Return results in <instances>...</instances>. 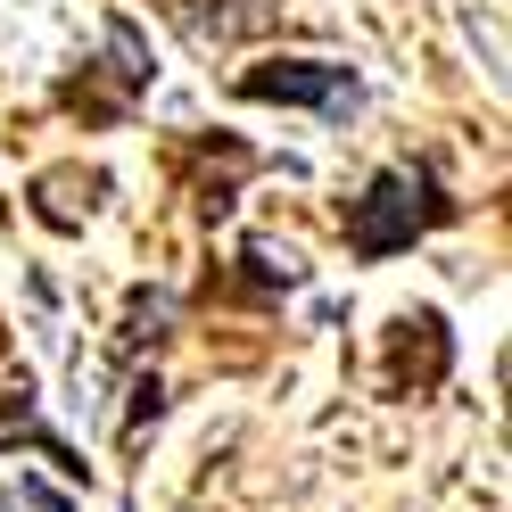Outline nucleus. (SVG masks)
<instances>
[{"label": "nucleus", "instance_id": "nucleus-1", "mask_svg": "<svg viewBox=\"0 0 512 512\" xmlns=\"http://www.w3.org/2000/svg\"><path fill=\"white\" fill-rule=\"evenodd\" d=\"M446 215H455V199L438 190L430 166H389V174H372L356 199H347V248L356 256H397Z\"/></svg>", "mask_w": 512, "mask_h": 512}, {"label": "nucleus", "instance_id": "nucleus-2", "mask_svg": "<svg viewBox=\"0 0 512 512\" xmlns=\"http://www.w3.org/2000/svg\"><path fill=\"white\" fill-rule=\"evenodd\" d=\"M248 100H314V108H356V75L323 67V58H273V67L240 75Z\"/></svg>", "mask_w": 512, "mask_h": 512}]
</instances>
